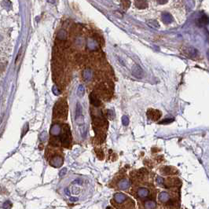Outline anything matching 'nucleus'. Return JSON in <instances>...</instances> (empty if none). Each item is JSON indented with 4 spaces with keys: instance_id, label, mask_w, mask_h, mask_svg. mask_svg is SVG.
<instances>
[{
    "instance_id": "obj_1",
    "label": "nucleus",
    "mask_w": 209,
    "mask_h": 209,
    "mask_svg": "<svg viewBox=\"0 0 209 209\" xmlns=\"http://www.w3.org/2000/svg\"><path fill=\"white\" fill-rule=\"evenodd\" d=\"M62 142L65 147H68L70 145L71 142V135H70V130L69 127H65V131H64L63 134L62 135Z\"/></svg>"
},
{
    "instance_id": "obj_2",
    "label": "nucleus",
    "mask_w": 209,
    "mask_h": 209,
    "mask_svg": "<svg viewBox=\"0 0 209 209\" xmlns=\"http://www.w3.org/2000/svg\"><path fill=\"white\" fill-rule=\"evenodd\" d=\"M147 115L149 118L153 120H157L161 117V113L160 111L154 110V109H149L147 112Z\"/></svg>"
},
{
    "instance_id": "obj_3",
    "label": "nucleus",
    "mask_w": 209,
    "mask_h": 209,
    "mask_svg": "<svg viewBox=\"0 0 209 209\" xmlns=\"http://www.w3.org/2000/svg\"><path fill=\"white\" fill-rule=\"evenodd\" d=\"M51 164L52 166L55 167V168H59V167H61L63 164V159L61 157H59V156L54 157L51 160Z\"/></svg>"
},
{
    "instance_id": "obj_4",
    "label": "nucleus",
    "mask_w": 209,
    "mask_h": 209,
    "mask_svg": "<svg viewBox=\"0 0 209 209\" xmlns=\"http://www.w3.org/2000/svg\"><path fill=\"white\" fill-rule=\"evenodd\" d=\"M158 198L160 201L163 202V203H166L170 199V196L167 192H161V193L159 194Z\"/></svg>"
},
{
    "instance_id": "obj_5",
    "label": "nucleus",
    "mask_w": 209,
    "mask_h": 209,
    "mask_svg": "<svg viewBox=\"0 0 209 209\" xmlns=\"http://www.w3.org/2000/svg\"><path fill=\"white\" fill-rule=\"evenodd\" d=\"M114 199H115V200L117 203H122V202H123L127 199V197H126L125 194L121 193H118L115 194Z\"/></svg>"
},
{
    "instance_id": "obj_6",
    "label": "nucleus",
    "mask_w": 209,
    "mask_h": 209,
    "mask_svg": "<svg viewBox=\"0 0 209 209\" xmlns=\"http://www.w3.org/2000/svg\"><path fill=\"white\" fill-rule=\"evenodd\" d=\"M51 133L52 135H54V136L59 135L60 133H61V127H60L58 124H54V125H53L51 129Z\"/></svg>"
},
{
    "instance_id": "obj_7",
    "label": "nucleus",
    "mask_w": 209,
    "mask_h": 209,
    "mask_svg": "<svg viewBox=\"0 0 209 209\" xmlns=\"http://www.w3.org/2000/svg\"><path fill=\"white\" fill-rule=\"evenodd\" d=\"M118 185H119V189H121V190H127V189H128L129 186H130V182H129V181L127 179H122L121 181L119 182Z\"/></svg>"
},
{
    "instance_id": "obj_8",
    "label": "nucleus",
    "mask_w": 209,
    "mask_h": 209,
    "mask_svg": "<svg viewBox=\"0 0 209 209\" xmlns=\"http://www.w3.org/2000/svg\"><path fill=\"white\" fill-rule=\"evenodd\" d=\"M137 194L140 197H146L148 196V194H149V191H148V190L146 188H140L138 190Z\"/></svg>"
},
{
    "instance_id": "obj_9",
    "label": "nucleus",
    "mask_w": 209,
    "mask_h": 209,
    "mask_svg": "<svg viewBox=\"0 0 209 209\" xmlns=\"http://www.w3.org/2000/svg\"><path fill=\"white\" fill-rule=\"evenodd\" d=\"M156 207V203L152 200H148L145 203V208L146 209H154Z\"/></svg>"
},
{
    "instance_id": "obj_10",
    "label": "nucleus",
    "mask_w": 209,
    "mask_h": 209,
    "mask_svg": "<svg viewBox=\"0 0 209 209\" xmlns=\"http://www.w3.org/2000/svg\"><path fill=\"white\" fill-rule=\"evenodd\" d=\"M2 207H3L4 209H9L10 207H12V204L10 203V201H9V200H7V201H6L5 203L3 204V205H2Z\"/></svg>"
},
{
    "instance_id": "obj_11",
    "label": "nucleus",
    "mask_w": 209,
    "mask_h": 209,
    "mask_svg": "<svg viewBox=\"0 0 209 209\" xmlns=\"http://www.w3.org/2000/svg\"><path fill=\"white\" fill-rule=\"evenodd\" d=\"M122 123H123V124L124 126L128 125L129 119H128V117H127V116H123V117H122Z\"/></svg>"
},
{
    "instance_id": "obj_12",
    "label": "nucleus",
    "mask_w": 209,
    "mask_h": 209,
    "mask_svg": "<svg viewBox=\"0 0 209 209\" xmlns=\"http://www.w3.org/2000/svg\"><path fill=\"white\" fill-rule=\"evenodd\" d=\"M47 138V132H46V131H43V132L41 133V134H40V139H41L42 141H45Z\"/></svg>"
},
{
    "instance_id": "obj_13",
    "label": "nucleus",
    "mask_w": 209,
    "mask_h": 209,
    "mask_svg": "<svg viewBox=\"0 0 209 209\" xmlns=\"http://www.w3.org/2000/svg\"><path fill=\"white\" fill-rule=\"evenodd\" d=\"M157 184H163V183H164V179H163L161 177H157Z\"/></svg>"
},
{
    "instance_id": "obj_14",
    "label": "nucleus",
    "mask_w": 209,
    "mask_h": 209,
    "mask_svg": "<svg viewBox=\"0 0 209 209\" xmlns=\"http://www.w3.org/2000/svg\"><path fill=\"white\" fill-rule=\"evenodd\" d=\"M66 171H67V169L66 168H63L61 172H60V173H59V175L62 177V176H63L64 175H66Z\"/></svg>"
}]
</instances>
